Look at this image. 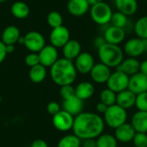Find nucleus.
<instances>
[{
  "label": "nucleus",
  "instance_id": "obj_1",
  "mask_svg": "<svg viewBox=\"0 0 147 147\" xmlns=\"http://www.w3.org/2000/svg\"><path fill=\"white\" fill-rule=\"evenodd\" d=\"M105 127L104 120L96 113L82 112L74 117L73 134L81 140L97 139L102 134Z\"/></svg>",
  "mask_w": 147,
  "mask_h": 147
},
{
  "label": "nucleus",
  "instance_id": "obj_2",
  "mask_svg": "<svg viewBox=\"0 0 147 147\" xmlns=\"http://www.w3.org/2000/svg\"><path fill=\"white\" fill-rule=\"evenodd\" d=\"M78 71L71 60L59 59L50 67V76L54 84L59 86L71 85L77 78Z\"/></svg>",
  "mask_w": 147,
  "mask_h": 147
},
{
  "label": "nucleus",
  "instance_id": "obj_3",
  "mask_svg": "<svg viewBox=\"0 0 147 147\" xmlns=\"http://www.w3.org/2000/svg\"><path fill=\"white\" fill-rule=\"evenodd\" d=\"M97 50L101 63L110 68H117L124 59V52L119 47V45H114L106 42Z\"/></svg>",
  "mask_w": 147,
  "mask_h": 147
},
{
  "label": "nucleus",
  "instance_id": "obj_4",
  "mask_svg": "<svg viewBox=\"0 0 147 147\" xmlns=\"http://www.w3.org/2000/svg\"><path fill=\"white\" fill-rule=\"evenodd\" d=\"M103 115L105 125L112 129H116L122 124L126 123L127 119V110L117 104L109 106Z\"/></svg>",
  "mask_w": 147,
  "mask_h": 147
},
{
  "label": "nucleus",
  "instance_id": "obj_5",
  "mask_svg": "<svg viewBox=\"0 0 147 147\" xmlns=\"http://www.w3.org/2000/svg\"><path fill=\"white\" fill-rule=\"evenodd\" d=\"M90 15L94 22L98 25L104 26L110 23L113 10L109 4L102 1L90 7Z\"/></svg>",
  "mask_w": 147,
  "mask_h": 147
},
{
  "label": "nucleus",
  "instance_id": "obj_6",
  "mask_svg": "<svg viewBox=\"0 0 147 147\" xmlns=\"http://www.w3.org/2000/svg\"><path fill=\"white\" fill-rule=\"evenodd\" d=\"M129 76L126 73L116 70L115 71L112 72L108 82L106 83L108 88L115 92L116 94L121 92L125 90L128 89L129 84Z\"/></svg>",
  "mask_w": 147,
  "mask_h": 147
},
{
  "label": "nucleus",
  "instance_id": "obj_7",
  "mask_svg": "<svg viewBox=\"0 0 147 147\" xmlns=\"http://www.w3.org/2000/svg\"><path fill=\"white\" fill-rule=\"evenodd\" d=\"M147 50L146 40H142L139 37L131 38L124 45L123 52L131 58H138Z\"/></svg>",
  "mask_w": 147,
  "mask_h": 147
},
{
  "label": "nucleus",
  "instance_id": "obj_8",
  "mask_svg": "<svg viewBox=\"0 0 147 147\" xmlns=\"http://www.w3.org/2000/svg\"><path fill=\"white\" fill-rule=\"evenodd\" d=\"M24 46L31 53H38L45 46L44 36L37 31H30L24 36Z\"/></svg>",
  "mask_w": 147,
  "mask_h": 147
},
{
  "label": "nucleus",
  "instance_id": "obj_9",
  "mask_svg": "<svg viewBox=\"0 0 147 147\" xmlns=\"http://www.w3.org/2000/svg\"><path fill=\"white\" fill-rule=\"evenodd\" d=\"M74 116L68 112L61 109L59 113L53 116V127L60 132H68L73 127Z\"/></svg>",
  "mask_w": 147,
  "mask_h": 147
},
{
  "label": "nucleus",
  "instance_id": "obj_10",
  "mask_svg": "<svg viewBox=\"0 0 147 147\" xmlns=\"http://www.w3.org/2000/svg\"><path fill=\"white\" fill-rule=\"evenodd\" d=\"M50 42L51 45L56 48H62L71 39L70 31L65 26H60L53 28L50 33Z\"/></svg>",
  "mask_w": 147,
  "mask_h": 147
},
{
  "label": "nucleus",
  "instance_id": "obj_11",
  "mask_svg": "<svg viewBox=\"0 0 147 147\" xmlns=\"http://www.w3.org/2000/svg\"><path fill=\"white\" fill-rule=\"evenodd\" d=\"M95 59L92 54L88 52H82L75 59L76 70L80 74H90L95 65Z\"/></svg>",
  "mask_w": 147,
  "mask_h": 147
},
{
  "label": "nucleus",
  "instance_id": "obj_12",
  "mask_svg": "<svg viewBox=\"0 0 147 147\" xmlns=\"http://www.w3.org/2000/svg\"><path fill=\"white\" fill-rule=\"evenodd\" d=\"M40 64L45 67H51L58 59L59 53L56 47L52 45H46L39 53Z\"/></svg>",
  "mask_w": 147,
  "mask_h": 147
},
{
  "label": "nucleus",
  "instance_id": "obj_13",
  "mask_svg": "<svg viewBox=\"0 0 147 147\" xmlns=\"http://www.w3.org/2000/svg\"><path fill=\"white\" fill-rule=\"evenodd\" d=\"M111 68L102 63L95 64L90 72L91 79L96 84H106L111 75Z\"/></svg>",
  "mask_w": 147,
  "mask_h": 147
},
{
  "label": "nucleus",
  "instance_id": "obj_14",
  "mask_svg": "<svg viewBox=\"0 0 147 147\" xmlns=\"http://www.w3.org/2000/svg\"><path fill=\"white\" fill-rule=\"evenodd\" d=\"M128 90L134 92L135 95L147 92V76L140 71L130 76Z\"/></svg>",
  "mask_w": 147,
  "mask_h": 147
},
{
  "label": "nucleus",
  "instance_id": "obj_15",
  "mask_svg": "<svg viewBox=\"0 0 147 147\" xmlns=\"http://www.w3.org/2000/svg\"><path fill=\"white\" fill-rule=\"evenodd\" d=\"M103 37L107 43L119 45L125 40L126 32L124 28H117L111 25L110 27H108L104 31Z\"/></svg>",
  "mask_w": 147,
  "mask_h": 147
},
{
  "label": "nucleus",
  "instance_id": "obj_16",
  "mask_svg": "<svg viewBox=\"0 0 147 147\" xmlns=\"http://www.w3.org/2000/svg\"><path fill=\"white\" fill-rule=\"evenodd\" d=\"M136 131L132 126L131 123H124L116 129H115V137L118 142L121 143H129L133 141Z\"/></svg>",
  "mask_w": 147,
  "mask_h": 147
},
{
  "label": "nucleus",
  "instance_id": "obj_17",
  "mask_svg": "<svg viewBox=\"0 0 147 147\" xmlns=\"http://www.w3.org/2000/svg\"><path fill=\"white\" fill-rule=\"evenodd\" d=\"M90 9L87 0H69L67 3L68 12L73 16H83Z\"/></svg>",
  "mask_w": 147,
  "mask_h": 147
},
{
  "label": "nucleus",
  "instance_id": "obj_18",
  "mask_svg": "<svg viewBox=\"0 0 147 147\" xmlns=\"http://www.w3.org/2000/svg\"><path fill=\"white\" fill-rule=\"evenodd\" d=\"M63 109L75 117L83 112L84 101L79 99L77 96H73L68 99L64 100Z\"/></svg>",
  "mask_w": 147,
  "mask_h": 147
},
{
  "label": "nucleus",
  "instance_id": "obj_19",
  "mask_svg": "<svg viewBox=\"0 0 147 147\" xmlns=\"http://www.w3.org/2000/svg\"><path fill=\"white\" fill-rule=\"evenodd\" d=\"M117 70L126 73L130 77L140 72V62L137 59V58L128 57L127 59H124L122 60V62L117 67Z\"/></svg>",
  "mask_w": 147,
  "mask_h": 147
},
{
  "label": "nucleus",
  "instance_id": "obj_20",
  "mask_svg": "<svg viewBox=\"0 0 147 147\" xmlns=\"http://www.w3.org/2000/svg\"><path fill=\"white\" fill-rule=\"evenodd\" d=\"M82 53L81 44L76 40H70L63 47L62 53L65 59L69 60H75L76 58Z\"/></svg>",
  "mask_w": 147,
  "mask_h": 147
},
{
  "label": "nucleus",
  "instance_id": "obj_21",
  "mask_svg": "<svg viewBox=\"0 0 147 147\" xmlns=\"http://www.w3.org/2000/svg\"><path fill=\"white\" fill-rule=\"evenodd\" d=\"M135 101H136V95L131 90H129L128 89L117 93L116 104L125 109L126 110L133 108L135 105Z\"/></svg>",
  "mask_w": 147,
  "mask_h": 147
},
{
  "label": "nucleus",
  "instance_id": "obj_22",
  "mask_svg": "<svg viewBox=\"0 0 147 147\" xmlns=\"http://www.w3.org/2000/svg\"><path fill=\"white\" fill-rule=\"evenodd\" d=\"M20 37H21L20 29L16 26L10 25L3 29L2 33L1 40L5 45H15L16 42H18Z\"/></svg>",
  "mask_w": 147,
  "mask_h": 147
},
{
  "label": "nucleus",
  "instance_id": "obj_23",
  "mask_svg": "<svg viewBox=\"0 0 147 147\" xmlns=\"http://www.w3.org/2000/svg\"><path fill=\"white\" fill-rule=\"evenodd\" d=\"M95 93V87L92 83L84 81L79 83L75 87V96L82 101H85L92 97Z\"/></svg>",
  "mask_w": 147,
  "mask_h": 147
},
{
  "label": "nucleus",
  "instance_id": "obj_24",
  "mask_svg": "<svg viewBox=\"0 0 147 147\" xmlns=\"http://www.w3.org/2000/svg\"><path fill=\"white\" fill-rule=\"evenodd\" d=\"M131 124L136 133L147 134V112L138 110L133 115Z\"/></svg>",
  "mask_w": 147,
  "mask_h": 147
},
{
  "label": "nucleus",
  "instance_id": "obj_25",
  "mask_svg": "<svg viewBox=\"0 0 147 147\" xmlns=\"http://www.w3.org/2000/svg\"><path fill=\"white\" fill-rule=\"evenodd\" d=\"M115 3L118 11L127 16H133L138 9L137 0H115Z\"/></svg>",
  "mask_w": 147,
  "mask_h": 147
},
{
  "label": "nucleus",
  "instance_id": "obj_26",
  "mask_svg": "<svg viewBox=\"0 0 147 147\" xmlns=\"http://www.w3.org/2000/svg\"><path fill=\"white\" fill-rule=\"evenodd\" d=\"M10 12L16 18L24 19L28 16L30 9L26 3L22 1H16L11 5Z\"/></svg>",
  "mask_w": 147,
  "mask_h": 147
},
{
  "label": "nucleus",
  "instance_id": "obj_27",
  "mask_svg": "<svg viewBox=\"0 0 147 147\" xmlns=\"http://www.w3.org/2000/svg\"><path fill=\"white\" fill-rule=\"evenodd\" d=\"M47 67L39 64L35 66H33L29 70V79L34 84H40L43 82L47 78Z\"/></svg>",
  "mask_w": 147,
  "mask_h": 147
},
{
  "label": "nucleus",
  "instance_id": "obj_28",
  "mask_svg": "<svg viewBox=\"0 0 147 147\" xmlns=\"http://www.w3.org/2000/svg\"><path fill=\"white\" fill-rule=\"evenodd\" d=\"M96 140V147H117L118 141L115 135L102 134Z\"/></svg>",
  "mask_w": 147,
  "mask_h": 147
},
{
  "label": "nucleus",
  "instance_id": "obj_29",
  "mask_svg": "<svg viewBox=\"0 0 147 147\" xmlns=\"http://www.w3.org/2000/svg\"><path fill=\"white\" fill-rule=\"evenodd\" d=\"M81 140L75 134H68L62 137L59 142L57 147H81Z\"/></svg>",
  "mask_w": 147,
  "mask_h": 147
},
{
  "label": "nucleus",
  "instance_id": "obj_30",
  "mask_svg": "<svg viewBox=\"0 0 147 147\" xmlns=\"http://www.w3.org/2000/svg\"><path fill=\"white\" fill-rule=\"evenodd\" d=\"M134 32L137 37L142 40H147V16H144L136 21Z\"/></svg>",
  "mask_w": 147,
  "mask_h": 147
},
{
  "label": "nucleus",
  "instance_id": "obj_31",
  "mask_svg": "<svg viewBox=\"0 0 147 147\" xmlns=\"http://www.w3.org/2000/svg\"><path fill=\"white\" fill-rule=\"evenodd\" d=\"M116 96L117 94L110 89H104L100 94V102H103L108 107L112 106L114 104H116Z\"/></svg>",
  "mask_w": 147,
  "mask_h": 147
},
{
  "label": "nucleus",
  "instance_id": "obj_32",
  "mask_svg": "<svg viewBox=\"0 0 147 147\" xmlns=\"http://www.w3.org/2000/svg\"><path fill=\"white\" fill-rule=\"evenodd\" d=\"M127 22H128L127 16L124 15L123 13L120 11H116L113 13L111 21H110V23L112 26L121 28H125V27L127 25Z\"/></svg>",
  "mask_w": 147,
  "mask_h": 147
},
{
  "label": "nucleus",
  "instance_id": "obj_33",
  "mask_svg": "<svg viewBox=\"0 0 147 147\" xmlns=\"http://www.w3.org/2000/svg\"><path fill=\"white\" fill-rule=\"evenodd\" d=\"M47 21L48 25L52 28H55L63 25V17L61 14L58 11H51L47 17Z\"/></svg>",
  "mask_w": 147,
  "mask_h": 147
},
{
  "label": "nucleus",
  "instance_id": "obj_34",
  "mask_svg": "<svg viewBox=\"0 0 147 147\" xmlns=\"http://www.w3.org/2000/svg\"><path fill=\"white\" fill-rule=\"evenodd\" d=\"M135 106L139 111L147 112V92L136 95Z\"/></svg>",
  "mask_w": 147,
  "mask_h": 147
},
{
  "label": "nucleus",
  "instance_id": "obj_35",
  "mask_svg": "<svg viewBox=\"0 0 147 147\" xmlns=\"http://www.w3.org/2000/svg\"><path fill=\"white\" fill-rule=\"evenodd\" d=\"M133 143L135 147H147V134L136 133Z\"/></svg>",
  "mask_w": 147,
  "mask_h": 147
},
{
  "label": "nucleus",
  "instance_id": "obj_36",
  "mask_svg": "<svg viewBox=\"0 0 147 147\" xmlns=\"http://www.w3.org/2000/svg\"><path fill=\"white\" fill-rule=\"evenodd\" d=\"M60 96L61 97L65 100L68 99L73 96H75V88L71 84V85H65V86H61L60 87V90H59Z\"/></svg>",
  "mask_w": 147,
  "mask_h": 147
},
{
  "label": "nucleus",
  "instance_id": "obj_37",
  "mask_svg": "<svg viewBox=\"0 0 147 147\" xmlns=\"http://www.w3.org/2000/svg\"><path fill=\"white\" fill-rule=\"evenodd\" d=\"M25 64L29 66L30 68L33 66H35L37 65L40 64V58H39V54L36 53H30L29 54H28L25 57Z\"/></svg>",
  "mask_w": 147,
  "mask_h": 147
},
{
  "label": "nucleus",
  "instance_id": "obj_38",
  "mask_svg": "<svg viewBox=\"0 0 147 147\" xmlns=\"http://www.w3.org/2000/svg\"><path fill=\"white\" fill-rule=\"evenodd\" d=\"M47 110L50 115L53 116L61 110V108L57 102H50L47 106Z\"/></svg>",
  "mask_w": 147,
  "mask_h": 147
},
{
  "label": "nucleus",
  "instance_id": "obj_39",
  "mask_svg": "<svg viewBox=\"0 0 147 147\" xmlns=\"http://www.w3.org/2000/svg\"><path fill=\"white\" fill-rule=\"evenodd\" d=\"M7 54L8 53L6 52V45L0 40V64H2L3 61L5 59Z\"/></svg>",
  "mask_w": 147,
  "mask_h": 147
},
{
  "label": "nucleus",
  "instance_id": "obj_40",
  "mask_svg": "<svg viewBox=\"0 0 147 147\" xmlns=\"http://www.w3.org/2000/svg\"><path fill=\"white\" fill-rule=\"evenodd\" d=\"M81 147H96V139L84 140L81 144Z\"/></svg>",
  "mask_w": 147,
  "mask_h": 147
},
{
  "label": "nucleus",
  "instance_id": "obj_41",
  "mask_svg": "<svg viewBox=\"0 0 147 147\" xmlns=\"http://www.w3.org/2000/svg\"><path fill=\"white\" fill-rule=\"evenodd\" d=\"M108 108H109V107H108L106 104H104L103 102H99L96 104V112H97L98 114H102V115H104V114L106 113Z\"/></svg>",
  "mask_w": 147,
  "mask_h": 147
},
{
  "label": "nucleus",
  "instance_id": "obj_42",
  "mask_svg": "<svg viewBox=\"0 0 147 147\" xmlns=\"http://www.w3.org/2000/svg\"><path fill=\"white\" fill-rule=\"evenodd\" d=\"M106 43V40L104 39L103 36H98L94 40V46L95 47H96L97 49H99L102 46H103Z\"/></svg>",
  "mask_w": 147,
  "mask_h": 147
},
{
  "label": "nucleus",
  "instance_id": "obj_43",
  "mask_svg": "<svg viewBox=\"0 0 147 147\" xmlns=\"http://www.w3.org/2000/svg\"><path fill=\"white\" fill-rule=\"evenodd\" d=\"M30 147H48V145L44 140H35Z\"/></svg>",
  "mask_w": 147,
  "mask_h": 147
},
{
  "label": "nucleus",
  "instance_id": "obj_44",
  "mask_svg": "<svg viewBox=\"0 0 147 147\" xmlns=\"http://www.w3.org/2000/svg\"><path fill=\"white\" fill-rule=\"evenodd\" d=\"M140 71L143 73L144 75L147 76V59L144 60L143 62L140 63Z\"/></svg>",
  "mask_w": 147,
  "mask_h": 147
},
{
  "label": "nucleus",
  "instance_id": "obj_45",
  "mask_svg": "<svg viewBox=\"0 0 147 147\" xmlns=\"http://www.w3.org/2000/svg\"><path fill=\"white\" fill-rule=\"evenodd\" d=\"M15 51L14 45H6V52L7 53H11Z\"/></svg>",
  "mask_w": 147,
  "mask_h": 147
},
{
  "label": "nucleus",
  "instance_id": "obj_46",
  "mask_svg": "<svg viewBox=\"0 0 147 147\" xmlns=\"http://www.w3.org/2000/svg\"><path fill=\"white\" fill-rule=\"evenodd\" d=\"M87 1H88L89 4L90 5V7L93 6V5H96V4H97V3H99L101 2H102V0H87Z\"/></svg>",
  "mask_w": 147,
  "mask_h": 147
},
{
  "label": "nucleus",
  "instance_id": "obj_47",
  "mask_svg": "<svg viewBox=\"0 0 147 147\" xmlns=\"http://www.w3.org/2000/svg\"><path fill=\"white\" fill-rule=\"evenodd\" d=\"M18 43L24 45V36H21V37L19 38V40H18Z\"/></svg>",
  "mask_w": 147,
  "mask_h": 147
},
{
  "label": "nucleus",
  "instance_id": "obj_48",
  "mask_svg": "<svg viewBox=\"0 0 147 147\" xmlns=\"http://www.w3.org/2000/svg\"><path fill=\"white\" fill-rule=\"evenodd\" d=\"M7 0H0V3H4V2H6Z\"/></svg>",
  "mask_w": 147,
  "mask_h": 147
},
{
  "label": "nucleus",
  "instance_id": "obj_49",
  "mask_svg": "<svg viewBox=\"0 0 147 147\" xmlns=\"http://www.w3.org/2000/svg\"><path fill=\"white\" fill-rule=\"evenodd\" d=\"M1 101H2V97L0 96V102H1Z\"/></svg>",
  "mask_w": 147,
  "mask_h": 147
},
{
  "label": "nucleus",
  "instance_id": "obj_50",
  "mask_svg": "<svg viewBox=\"0 0 147 147\" xmlns=\"http://www.w3.org/2000/svg\"><path fill=\"white\" fill-rule=\"evenodd\" d=\"M146 45H147V40H146Z\"/></svg>",
  "mask_w": 147,
  "mask_h": 147
}]
</instances>
